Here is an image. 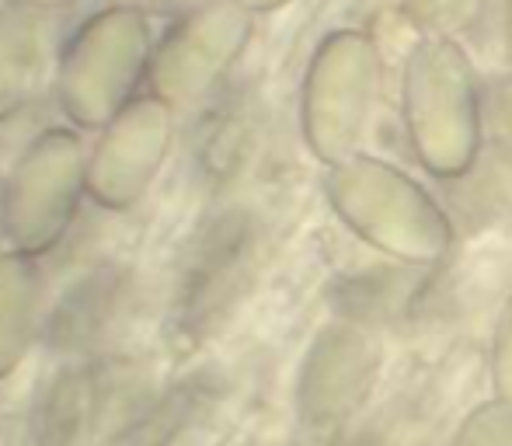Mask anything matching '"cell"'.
<instances>
[{
	"label": "cell",
	"mask_w": 512,
	"mask_h": 446,
	"mask_svg": "<svg viewBox=\"0 0 512 446\" xmlns=\"http://www.w3.org/2000/svg\"><path fill=\"white\" fill-rule=\"evenodd\" d=\"M401 122L415 161L457 182L485 147V84L457 39H418L401 70Z\"/></svg>",
	"instance_id": "obj_1"
},
{
	"label": "cell",
	"mask_w": 512,
	"mask_h": 446,
	"mask_svg": "<svg viewBox=\"0 0 512 446\" xmlns=\"http://www.w3.org/2000/svg\"><path fill=\"white\" fill-rule=\"evenodd\" d=\"M324 196L349 234L405 269H432L450 258V213L418 178L380 157L359 154L328 168Z\"/></svg>",
	"instance_id": "obj_2"
},
{
	"label": "cell",
	"mask_w": 512,
	"mask_h": 446,
	"mask_svg": "<svg viewBox=\"0 0 512 446\" xmlns=\"http://www.w3.org/2000/svg\"><path fill=\"white\" fill-rule=\"evenodd\" d=\"M384 91V56L363 28L324 35L304 77V136L324 168L366 154Z\"/></svg>",
	"instance_id": "obj_3"
},
{
	"label": "cell",
	"mask_w": 512,
	"mask_h": 446,
	"mask_svg": "<svg viewBox=\"0 0 512 446\" xmlns=\"http://www.w3.org/2000/svg\"><path fill=\"white\" fill-rule=\"evenodd\" d=\"M262 230L248 210H223L196 234L185 251L182 283H178V314L192 332L220 325L244 297L258 272Z\"/></svg>",
	"instance_id": "obj_4"
},
{
	"label": "cell",
	"mask_w": 512,
	"mask_h": 446,
	"mask_svg": "<svg viewBox=\"0 0 512 446\" xmlns=\"http://www.w3.org/2000/svg\"><path fill=\"white\" fill-rule=\"evenodd\" d=\"M384 366V345L370 321L338 318L314 338L300 377V408L310 426L335 429L370 401Z\"/></svg>",
	"instance_id": "obj_5"
},
{
	"label": "cell",
	"mask_w": 512,
	"mask_h": 446,
	"mask_svg": "<svg viewBox=\"0 0 512 446\" xmlns=\"http://www.w3.org/2000/svg\"><path fill=\"white\" fill-rule=\"evenodd\" d=\"M133 307V279L122 269H95L81 276L49 318V338L60 345H91L105 338Z\"/></svg>",
	"instance_id": "obj_6"
},
{
	"label": "cell",
	"mask_w": 512,
	"mask_h": 446,
	"mask_svg": "<svg viewBox=\"0 0 512 446\" xmlns=\"http://www.w3.org/2000/svg\"><path fill=\"white\" fill-rule=\"evenodd\" d=\"M209 112L213 115H209L203 133H199V161L213 175H227L230 164L241 161L244 143L251 136V105L241 95L227 91Z\"/></svg>",
	"instance_id": "obj_7"
},
{
	"label": "cell",
	"mask_w": 512,
	"mask_h": 446,
	"mask_svg": "<svg viewBox=\"0 0 512 446\" xmlns=\"http://www.w3.org/2000/svg\"><path fill=\"white\" fill-rule=\"evenodd\" d=\"M488 0H405L408 21L422 39H457L471 32L485 14Z\"/></svg>",
	"instance_id": "obj_8"
},
{
	"label": "cell",
	"mask_w": 512,
	"mask_h": 446,
	"mask_svg": "<svg viewBox=\"0 0 512 446\" xmlns=\"http://www.w3.org/2000/svg\"><path fill=\"white\" fill-rule=\"evenodd\" d=\"M450 446H512V405L499 398L474 405L457 426Z\"/></svg>",
	"instance_id": "obj_9"
},
{
	"label": "cell",
	"mask_w": 512,
	"mask_h": 446,
	"mask_svg": "<svg viewBox=\"0 0 512 446\" xmlns=\"http://www.w3.org/2000/svg\"><path fill=\"white\" fill-rule=\"evenodd\" d=\"M485 143L512 164V74L485 88Z\"/></svg>",
	"instance_id": "obj_10"
},
{
	"label": "cell",
	"mask_w": 512,
	"mask_h": 446,
	"mask_svg": "<svg viewBox=\"0 0 512 446\" xmlns=\"http://www.w3.org/2000/svg\"><path fill=\"white\" fill-rule=\"evenodd\" d=\"M492 398L512 405V293L506 297L492 335Z\"/></svg>",
	"instance_id": "obj_11"
},
{
	"label": "cell",
	"mask_w": 512,
	"mask_h": 446,
	"mask_svg": "<svg viewBox=\"0 0 512 446\" xmlns=\"http://www.w3.org/2000/svg\"><path fill=\"white\" fill-rule=\"evenodd\" d=\"M237 4L248 7V11H272V7H283L290 0H237Z\"/></svg>",
	"instance_id": "obj_12"
},
{
	"label": "cell",
	"mask_w": 512,
	"mask_h": 446,
	"mask_svg": "<svg viewBox=\"0 0 512 446\" xmlns=\"http://www.w3.org/2000/svg\"><path fill=\"white\" fill-rule=\"evenodd\" d=\"M506 53H509V60H512V0L506 4Z\"/></svg>",
	"instance_id": "obj_13"
}]
</instances>
